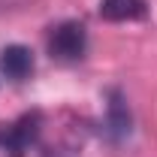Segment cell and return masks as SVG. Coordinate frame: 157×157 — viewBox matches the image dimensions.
Segmentation results:
<instances>
[{"label": "cell", "instance_id": "6da1fadb", "mask_svg": "<svg viewBox=\"0 0 157 157\" xmlns=\"http://www.w3.org/2000/svg\"><path fill=\"white\" fill-rule=\"evenodd\" d=\"M88 48V30L82 21H60L58 27H52V36H48V55L52 58L63 60H78Z\"/></svg>", "mask_w": 157, "mask_h": 157}, {"label": "cell", "instance_id": "7a4b0ae2", "mask_svg": "<svg viewBox=\"0 0 157 157\" xmlns=\"http://www.w3.org/2000/svg\"><path fill=\"white\" fill-rule=\"evenodd\" d=\"M0 70L12 82H24L33 73V52L27 45H6L0 52Z\"/></svg>", "mask_w": 157, "mask_h": 157}, {"label": "cell", "instance_id": "3957f363", "mask_svg": "<svg viewBox=\"0 0 157 157\" xmlns=\"http://www.w3.org/2000/svg\"><path fill=\"white\" fill-rule=\"evenodd\" d=\"M106 124H109V133L115 139H124L130 133V106L121 91H109V103H106Z\"/></svg>", "mask_w": 157, "mask_h": 157}, {"label": "cell", "instance_id": "277c9868", "mask_svg": "<svg viewBox=\"0 0 157 157\" xmlns=\"http://www.w3.org/2000/svg\"><path fill=\"white\" fill-rule=\"evenodd\" d=\"M100 15L106 21H139L148 15L145 0H100Z\"/></svg>", "mask_w": 157, "mask_h": 157}, {"label": "cell", "instance_id": "5b68a950", "mask_svg": "<svg viewBox=\"0 0 157 157\" xmlns=\"http://www.w3.org/2000/svg\"><path fill=\"white\" fill-rule=\"evenodd\" d=\"M33 136H36V115H24L21 121H15L12 127H6V133L0 136V142H3L12 154L18 157L21 148H27Z\"/></svg>", "mask_w": 157, "mask_h": 157}, {"label": "cell", "instance_id": "8992f818", "mask_svg": "<svg viewBox=\"0 0 157 157\" xmlns=\"http://www.w3.org/2000/svg\"><path fill=\"white\" fill-rule=\"evenodd\" d=\"M21 3H27V0H0V12H3V9H15Z\"/></svg>", "mask_w": 157, "mask_h": 157}]
</instances>
